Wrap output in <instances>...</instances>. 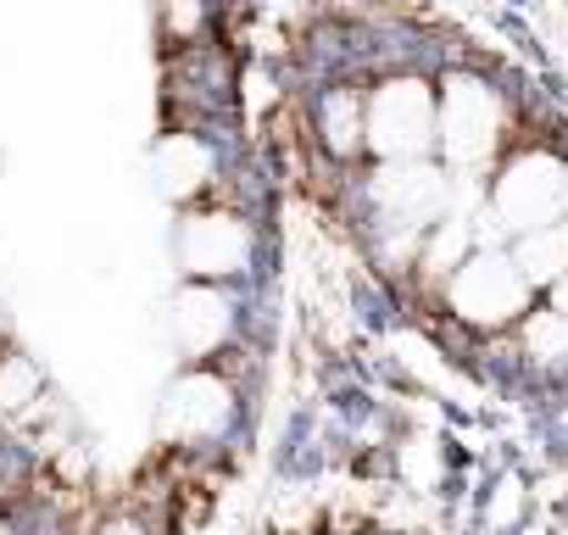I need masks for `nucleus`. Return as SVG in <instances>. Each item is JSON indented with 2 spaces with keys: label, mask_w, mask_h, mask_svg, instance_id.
Segmentation results:
<instances>
[{
  "label": "nucleus",
  "mask_w": 568,
  "mask_h": 535,
  "mask_svg": "<svg viewBox=\"0 0 568 535\" xmlns=\"http://www.w3.org/2000/svg\"><path fill=\"white\" fill-rule=\"evenodd\" d=\"M524 352L540 369H568V319L557 307H540L524 319Z\"/></svg>",
  "instance_id": "10"
},
{
  "label": "nucleus",
  "mask_w": 568,
  "mask_h": 535,
  "mask_svg": "<svg viewBox=\"0 0 568 535\" xmlns=\"http://www.w3.org/2000/svg\"><path fill=\"white\" fill-rule=\"evenodd\" d=\"M440 134V118H435V101L418 79H402V84H385L368 107V145L390 162H418L424 145Z\"/></svg>",
  "instance_id": "3"
},
{
  "label": "nucleus",
  "mask_w": 568,
  "mask_h": 535,
  "mask_svg": "<svg viewBox=\"0 0 568 535\" xmlns=\"http://www.w3.org/2000/svg\"><path fill=\"white\" fill-rule=\"evenodd\" d=\"M501 134V101L479 79H452L440 95V145L452 162H485Z\"/></svg>",
  "instance_id": "4"
},
{
  "label": "nucleus",
  "mask_w": 568,
  "mask_h": 535,
  "mask_svg": "<svg viewBox=\"0 0 568 535\" xmlns=\"http://www.w3.org/2000/svg\"><path fill=\"white\" fill-rule=\"evenodd\" d=\"M324 129H329V145H335V151H357L363 134H368V118H363L357 95H335V101L324 107Z\"/></svg>",
  "instance_id": "11"
},
{
  "label": "nucleus",
  "mask_w": 568,
  "mask_h": 535,
  "mask_svg": "<svg viewBox=\"0 0 568 535\" xmlns=\"http://www.w3.org/2000/svg\"><path fill=\"white\" fill-rule=\"evenodd\" d=\"M513 262L524 268V280H529V285H557V280L568 274V223H551V229L518 234Z\"/></svg>",
  "instance_id": "8"
},
{
  "label": "nucleus",
  "mask_w": 568,
  "mask_h": 535,
  "mask_svg": "<svg viewBox=\"0 0 568 535\" xmlns=\"http://www.w3.org/2000/svg\"><path fill=\"white\" fill-rule=\"evenodd\" d=\"M568 212V168L557 157H518L501 179H496V223H507L513 234H535L551 229Z\"/></svg>",
  "instance_id": "2"
},
{
  "label": "nucleus",
  "mask_w": 568,
  "mask_h": 535,
  "mask_svg": "<svg viewBox=\"0 0 568 535\" xmlns=\"http://www.w3.org/2000/svg\"><path fill=\"white\" fill-rule=\"evenodd\" d=\"M452 307H457V319H468L479 330H501L529 307V280L513 256L479 251L452 274Z\"/></svg>",
  "instance_id": "1"
},
{
  "label": "nucleus",
  "mask_w": 568,
  "mask_h": 535,
  "mask_svg": "<svg viewBox=\"0 0 568 535\" xmlns=\"http://www.w3.org/2000/svg\"><path fill=\"white\" fill-rule=\"evenodd\" d=\"M374 195H379V206L396 229H429L446 212V179L424 162H402V168L379 173Z\"/></svg>",
  "instance_id": "6"
},
{
  "label": "nucleus",
  "mask_w": 568,
  "mask_h": 535,
  "mask_svg": "<svg viewBox=\"0 0 568 535\" xmlns=\"http://www.w3.org/2000/svg\"><path fill=\"white\" fill-rule=\"evenodd\" d=\"M179 251H184V268L195 280L240 274L245 268V223H234V218H190Z\"/></svg>",
  "instance_id": "7"
},
{
  "label": "nucleus",
  "mask_w": 568,
  "mask_h": 535,
  "mask_svg": "<svg viewBox=\"0 0 568 535\" xmlns=\"http://www.w3.org/2000/svg\"><path fill=\"white\" fill-rule=\"evenodd\" d=\"M173 324H179V341H184L190 352H212V346L229 335V307H223L217 291H184Z\"/></svg>",
  "instance_id": "9"
},
{
  "label": "nucleus",
  "mask_w": 568,
  "mask_h": 535,
  "mask_svg": "<svg viewBox=\"0 0 568 535\" xmlns=\"http://www.w3.org/2000/svg\"><path fill=\"white\" fill-rule=\"evenodd\" d=\"M29 391H34V369L29 363H7V374H0V407H18Z\"/></svg>",
  "instance_id": "12"
},
{
  "label": "nucleus",
  "mask_w": 568,
  "mask_h": 535,
  "mask_svg": "<svg viewBox=\"0 0 568 535\" xmlns=\"http://www.w3.org/2000/svg\"><path fill=\"white\" fill-rule=\"evenodd\" d=\"M229 413H234V402L217 374H184L162 402V430L173 441H201V435H217L229 424Z\"/></svg>",
  "instance_id": "5"
},
{
  "label": "nucleus",
  "mask_w": 568,
  "mask_h": 535,
  "mask_svg": "<svg viewBox=\"0 0 568 535\" xmlns=\"http://www.w3.org/2000/svg\"><path fill=\"white\" fill-rule=\"evenodd\" d=\"M551 307H557V313H562V319H568V274H562V280H557V285H551Z\"/></svg>",
  "instance_id": "13"
}]
</instances>
